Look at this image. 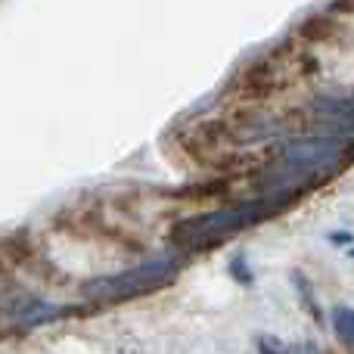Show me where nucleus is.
Segmentation results:
<instances>
[{"label": "nucleus", "mask_w": 354, "mask_h": 354, "mask_svg": "<svg viewBox=\"0 0 354 354\" xmlns=\"http://www.w3.org/2000/svg\"><path fill=\"white\" fill-rule=\"evenodd\" d=\"M292 286H295V292H299L301 308H305V311L320 324V320H324V314H320V305H317V299H314V286H311V280H308V277L301 274V270H292Z\"/></svg>", "instance_id": "obj_6"}, {"label": "nucleus", "mask_w": 354, "mask_h": 354, "mask_svg": "<svg viewBox=\"0 0 354 354\" xmlns=\"http://www.w3.org/2000/svg\"><path fill=\"white\" fill-rule=\"evenodd\" d=\"M177 270H180V258H159V261H147L131 270H122V274H115V277L91 280L84 286V292H87V299H97V301L140 299V295H149V292H156V289L174 283Z\"/></svg>", "instance_id": "obj_3"}, {"label": "nucleus", "mask_w": 354, "mask_h": 354, "mask_svg": "<svg viewBox=\"0 0 354 354\" xmlns=\"http://www.w3.org/2000/svg\"><path fill=\"white\" fill-rule=\"evenodd\" d=\"M295 199H299V193H268V196H258V199L233 202L227 208L193 214V218H183L171 227V243L183 252L212 249V245L224 243L230 233H239L252 224H261V221L274 218L277 212L289 208Z\"/></svg>", "instance_id": "obj_1"}, {"label": "nucleus", "mask_w": 354, "mask_h": 354, "mask_svg": "<svg viewBox=\"0 0 354 354\" xmlns=\"http://www.w3.org/2000/svg\"><path fill=\"white\" fill-rule=\"evenodd\" d=\"M333 333L339 336V342H342L345 348L354 345V314H351V308H345V305L333 308Z\"/></svg>", "instance_id": "obj_7"}, {"label": "nucleus", "mask_w": 354, "mask_h": 354, "mask_svg": "<svg viewBox=\"0 0 354 354\" xmlns=\"http://www.w3.org/2000/svg\"><path fill=\"white\" fill-rule=\"evenodd\" d=\"M6 277H10V268H6V264H3V258H0V283H3Z\"/></svg>", "instance_id": "obj_11"}, {"label": "nucleus", "mask_w": 354, "mask_h": 354, "mask_svg": "<svg viewBox=\"0 0 354 354\" xmlns=\"http://www.w3.org/2000/svg\"><path fill=\"white\" fill-rule=\"evenodd\" d=\"M255 345H258V354H292L289 345H283L280 339H274V336H258Z\"/></svg>", "instance_id": "obj_8"}, {"label": "nucleus", "mask_w": 354, "mask_h": 354, "mask_svg": "<svg viewBox=\"0 0 354 354\" xmlns=\"http://www.w3.org/2000/svg\"><path fill=\"white\" fill-rule=\"evenodd\" d=\"M333 243H339V245H348V233H336V236H330Z\"/></svg>", "instance_id": "obj_10"}, {"label": "nucleus", "mask_w": 354, "mask_h": 354, "mask_svg": "<svg viewBox=\"0 0 354 354\" xmlns=\"http://www.w3.org/2000/svg\"><path fill=\"white\" fill-rule=\"evenodd\" d=\"M314 72H317V59L289 41L280 44L277 50H270V53H264L252 66H245L243 75L236 78L233 97L239 103H264V100L277 97L280 91H286L295 81L308 78Z\"/></svg>", "instance_id": "obj_2"}, {"label": "nucleus", "mask_w": 354, "mask_h": 354, "mask_svg": "<svg viewBox=\"0 0 354 354\" xmlns=\"http://www.w3.org/2000/svg\"><path fill=\"white\" fill-rule=\"evenodd\" d=\"M230 270H236V277L243 283H249V274H245V268H243V258H236V268H230Z\"/></svg>", "instance_id": "obj_9"}, {"label": "nucleus", "mask_w": 354, "mask_h": 354, "mask_svg": "<svg viewBox=\"0 0 354 354\" xmlns=\"http://www.w3.org/2000/svg\"><path fill=\"white\" fill-rule=\"evenodd\" d=\"M336 35H339L336 12H333V16H311V19H305L299 28V37H305V41H311V44H330Z\"/></svg>", "instance_id": "obj_5"}, {"label": "nucleus", "mask_w": 354, "mask_h": 354, "mask_svg": "<svg viewBox=\"0 0 354 354\" xmlns=\"http://www.w3.org/2000/svg\"><path fill=\"white\" fill-rule=\"evenodd\" d=\"M0 258L6 268H35L37 261V245L28 233H12V236L0 239Z\"/></svg>", "instance_id": "obj_4"}]
</instances>
